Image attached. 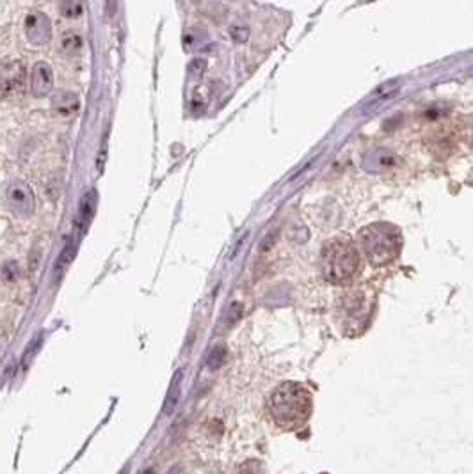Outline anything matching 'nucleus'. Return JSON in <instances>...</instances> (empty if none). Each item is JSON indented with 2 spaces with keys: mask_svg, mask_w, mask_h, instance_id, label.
Returning <instances> with one entry per match:
<instances>
[{
  "mask_svg": "<svg viewBox=\"0 0 473 474\" xmlns=\"http://www.w3.org/2000/svg\"><path fill=\"white\" fill-rule=\"evenodd\" d=\"M39 343H41V338H36L34 341L30 343L29 352H25V357H23V368H27L30 364V359H32L36 352H38V345H39Z\"/></svg>",
  "mask_w": 473,
  "mask_h": 474,
  "instance_id": "21",
  "label": "nucleus"
},
{
  "mask_svg": "<svg viewBox=\"0 0 473 474\" xmlns=\"http://www.w3.org/2000/svg\"><path fill=\"white\" fill-rule=\"evenodd\" d=\"M78 105H80V100L75 93L66 89H59L52 94V107L56 109L59 114L63 115H72L78 111Z\"/></svg>",
  "mask_w": 473,
  "mask_h": 474,
  "instance_id": "11",
  "label": "nucleus"
},
{
  "mask_svg": "<svg viewBox=\"0 0 473 474\" xmlns=\"http://www.w3.org/2000/svg\"><path fill=\"white\" fill-rule=\"evenodd\" d=\"M59 13L63 18L77 20L84 14V0H59Z\"/></svg>",
  "mask_w": 473,
  "mask_h": 474,
  "instance_id": "15",
  "label": "nucleus"
},
{
  "mask_svg": "<svg viewBox=\"0 0 473 474\" xmlns=\"http://www.w3.org/2000/svg\"><path fill=\"white\" fill-rule=\"evenodd\" d=\"M96 206H98V192L95 188H89L80 199V206H78L77 214V233L84 235L86 229L89 227L91 221L96 214Z\"/></svg>",
  "mask_w": 473,
  "mask_h": 474,
  "instance_id": "10",
  "label": "nucleus"
},
{
  "mask_svg": "<svg viewBox=\"0 0 473 474\" xmlns=\"http://www.w3.org/2000/svg\"><path fill=\"white\" fill-rule=\"evenodd\" d=\"M370 304L368 297L362 290H349L338 299V320L344 324L345 332H362V321H368L370 316Z\"/></svg>",
  "mask_w": 473,
  "mask_h": 474,
  "instance_id": "4",
  "label": "nucleus"
},
{
  "mask_svg": "<svg viewBox=\"0 0 473 474\" xmlns=\"http://www.w3.org/2000/svg\"><path fill=\"white\" fill-rule=\"evenodd\" d=\"M75 252H77V240L69 238V242L66 244L65 251L60 252L59 260H57L56 267H54V279H56V281H59V279L65 275L66 269H68V267L72 265V261H74Z\"/></svg>",
  "mask_w": 473,
  "mask_h": 474,
  "instance_id": "13",
  "label": "nucleus"
},
{
  "mask_svg": "<svg viewBox=\"0 0 473 474\" xmlns=\"http://www.w3.org/2000/svg\"><path fill=\"white\" fill-rule=\"evenodd\" d=\"M242 316V306L239 302H233L232 308H230V315H228V325L235 324L239 318Z\"/></svg>",
  "mask_w": 473,
  "mask_h": 474,
  "instance_id": "22",
  "label": "nucleus"
},
{
  "mask_svg": "<svg viewBox=\"0 0 473 474\" xmlns=\"http://www.w3.org/2000/svg\"><path fill=\"white\" fill-rule=\"evenodd\" d=\"M226 355H228V352H226V346L215 345L214 348H212L210 354H208L207 366L210 368V370H219V368L224 364V361H226Z\"/></svg>",
  "mask_w": 473,
  "mask_h": 474,
  "instance_id": "17",
  "label": "nucleus"
},
{
  "mask_svg": "<svg viewBox=\"0 0 473 474\" xmlns=\"http://www.w3.org/2000/svg\"><path fill=\"white\" fill-rule=\"evenodd\" d=\"M318 267L327 282L344 286L362 272V256L349 236H336L322 245Z\"/></svg>",
  "mask_w": 473,
  "mask_h": 474,
  "instance_id": "2",
  "label": "nucleus"
},
{
  "mask_svg": "<svg viewBox=\"0 0 473 474\" xmlns=\"http://www.w3.org/2000/svg\"><path fill=\"white\" fill-rule=\"evenodd\" d=\"M114 13H116V0H107V14H109V18L114 16Z\"/></svg>",
  "mask_w": 473,
  "mask_h": 474,
  "instance_id": "24",
  "label": "nucleus"
},
{
  "mask_svg": "<svg viewBox=\"0 0 473 474\" xmlns=\"http://www.w3.org/2000/svg\"><path fill=\"white\" fill-rule=\"evenodd\" d=\"M23 66L20 60H9L0 68V91L2 93H14L23 86Z\"/></svg>",
  "mask_w": 473,
  "mask_h": 474,
  "instance_id": "9",
  "label": "nucleus"
},
{
  "mask_svg": "<svg viewBox=\"0 0 473 474\" xmlns=\"http://www.w3.org/2000/svg\"><path fill=\"white\" fill-rule=\"evenodd\" d=\"M205 69H207V63H205L203 59L192 60V63H190V66H189V71H190V75H192V77H201Z\"/></svg>",
  "mask_w": 473,
  "mask_h": 474,
  "instance_id": "19",
  "label": "nucleus"
},
{
  "mask_svg": "<svg viewBox=\"0 0 473 474\" xmlns=\"http://www.w3.org/2000/svg\"><path fill=\"white\" fill-rule=\"evenodd\" d=\"M4 275L8 281H14V279L20 275V270H18V265L16 263H13V261H9L8 265L4 267Z\"/></svg>",
  "mask_w": 473,
  "mask_h": 474,
  "instance_id": "20",
  "label": "nucleus"
},
{
  "mask_svg": "<svg viewBox=\"0 0 473 474\" xmlns=\"http://www.w3.org/2000/svg\"><path fill=\"white\" fill-rule=\"evenodd\" d=\"M230 34H232V38L235 39L236 43H245L248 38H250V29L248 27H232Z\"/></svg>",
  "mask_w": 473,
  "mask_h": 474,
  "instance_id": "18",
  "label": "nucleus"
},
{
  "mask_svg": "<svg viewBox=\"0 0 473 474\" xmlns=\"http://www.w3.org/2000/svg\"><path fill=\"white\" fill-rule=\"evenodd\" d=\"M314 410V396L299 382H285L276 387L269 400V412L281 430H299L310 419Z\"/></svg>",
  "mask_w": 473,
  "mask_h": 474,
  "instance_id": "1",
  "label": "nucleus"
},
{
  "mask_svg": "<svg viewBox=\"0 0 473 474\" xmlns=\"http://www.w3.org/2000/svg\"><path fill=\"white\" fill-rule=\"evenodd\" d=\"M400 157H397L392 150L386 148H375L366 151L363 157V169L370 174H388L395 167L400 166Z\"/></svg>",
  "mask_w": 473,
  "mask_h": 474,
  "instance_id": "7",
  "label": "nucleus"
},
{
  "mask_svg": "<svg viewBox=\"0 0 473 474\" xmlns=\"http://www.w3.org/2000/svg\"><path fill=\"white\" fill-rule=\"evenodd\" d=\"M105 155H107V135L104 137V142H102V157H98V169H100V172L104 171Z\"/></svg>",
  "mask_w": 473,
  "mask_h": 474,
  "instance_id": "23",
  "label": "nucleus"
},
{
  "mask_svg": "<svg viewBox=\"0 0 473 474\" xmlns=\"http://www.w3.org/2000/svg\"><path fill=\"white\" fill-rule=\"evenodd\" d=\"M82 47H84V41H82L80 36L75 34V32H68V34H65L63 39H60V50L65 52V54H68V56L78 54V52L82 50Z\"/></svg>",
  "mask_w": 473,
  "mask_h": 474,
  "instance_id": "16",
  "label": "nucleus"
},
{
  "mask_svg": "<svg viewBox=\"0 0 473 474\" xmlns=\"http://www.w3.org/2000/svg\"><path fill=\"white\" fill-rule=\"evenodd\" d=\"M23 29H25L27 41L32 47H43V45L50 43V39H52V23H50L47 14L39 13V11L27 14Z\"/></svg>",
  "mask_w": 473,
  "mask_h": 474,
  "instance_id": "6",
  "label": "nucleus"
},
{
  "mask_svg": "<svg viewBox=\"0 0 473 474\" xmlns=\"http://www.w3.org/2000/svg\"><path fill=\"white\" fill-rule=\"evenodd\" d=\"M30 91L34 94L36 98H43L54 91V71L52 66L45 63V60H39L32 66V71H30Z\"/></svg>",
  "mask_w": 473,
  "mask_h": 474,
  "instance_id": "8",
  "label": "nucleus"
},
{
  "mask_svg": "<svg viewBox=\"0 0 473 474\" xmlns=\"http://www.w3.org/2000/svg\"><path fill=\"white\" fill-rule=\"evenodd\" d=\"M358 242L372 267H384L392 263L402 251V235L399 227L388 223L365 226L358 235Z\"/></svg>",
  "mask_w": 473,
  "mask_h": 474,
  "instance_id": "3",
  "label": "nucleus"
},
{
  "mask_svg": "<svg viewBox=\"0 0 473 474\" xmlns=\"http://www.w3.org/2000/svg\"><path fill=\"white\" fill-rule=\"evenodd\" d=\"M182 384H184V370H178V372L175 373V376H173V381L168 389V394H166V400H164V416H173V412L177 409L178 402H180Z\"/></svg>",
  "mask_w": 473,
  "mask_h": 474,
  "instance_id": "12",
  "label": "nucleus"
},
{
  "mask_svg": "<svg viewBox=\"0 0 473 474\" xmlns=\"http://www.w3.org/2000/svg\"><path fill=\"white\" fill-rule=\"evenodd\" d=\"M4 201L18 217H30L34 214L36 197L30 185L22 180L9 181L4 188Z\"/></svg>",
  "mask_w": 473,
  "mask_h": 474,
  "instance_id": "5",
  "label": "nucleus"
},
{
  "mask_svg": "<svg viewBox=\"0 0 473 474\" xmlns=\"http://www.w3.org/2000/svg\"><path fill=\"white\" fill-rule=\"evenodd\" d=\"M397 91H399V80H392V82H388V84H383L379 89H375V93L372 94V98H370V102L366 103L365 109L366 111L377 109L381 103L388 102L392 96H395Z\"/></svg>",
  "mask_w": 473,
  "mask_h": 474,
  "instance_id": "14",
  "label": "nucleus"
}]
</instances>
